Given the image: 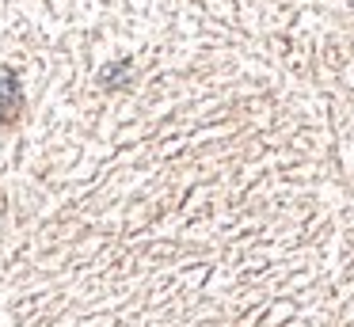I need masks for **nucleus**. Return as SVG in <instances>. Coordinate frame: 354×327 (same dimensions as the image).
I'll return each instance as SVG.
<instances>
[{"label":"nucleus","mask_w":354,"mask_h":327,"mask_svg":"<svg viewBox=\"0 0 354 327\" xmlns=\"http://www.w3.org/2000/svg\"><path fill=\"white\" fill-rule=\"evenodd\" d=\"M24 114V84L16 73H0V126H16Z\"/></svg>","instance_id":"f257e3e1"}]
</instances>
